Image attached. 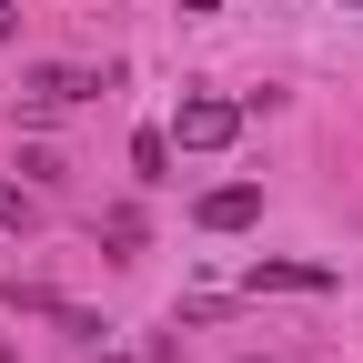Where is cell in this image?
Wrapping results in <instances>:
<instances>
[{"label": "cell", "mask_w": 363, "mask_h": 363, "mask_svg": "<svg viewBox=\"0 0 363 363\" xmlns=\"http://www.w3.org/2000/svg\"><path fill=\"white\" fill-rule=\"evenodd\" d=\"M131 172H142V182H172V131H142V142H131Z\"/></svg>", "instance_id": "obj_4"}, {"label": "cell", "mask_w": 363, "mask_h": 363, "mask_svg": "<svg viewBox=\"0 0 363 363\" xmlns=\"http://www.w3.org/2000/svg\"><path fill=\"white\" fill-rule=\"evenodd\" d=\"M30 222H40V212H30V192H21V182H0V233H30Z\"/></svg>", "instance_id": "obj_5"}, {"label": "cell", "mask_w": 363, "mask_h": 363, "mask_svg": "<svg viewBox=\"0 0 363 363\" xmlns=\"http://www.w3.org/2000/svg\"><path fill=\"white\" fill-rule=\"evenodd\" d=\"M343 11H363V0H343Z\"/></svg>", "instance_id": "obj_6"}, {"label": "cell", "mask_w": 363, "mask_h": 363, "mask_svg": "<svg viewBox=\"0 0 363 363\" xmlns=\"http://www.w3.org/2000/svg\"><path fill=\"white\" fill-rule=\"evenodd\" d=\"M233 131H242L233 101H182V111H172V142H182V152H222Z\"/></svg>", "instance_id": "obj_1"}, {"label": "cell", "mask_w": 363, "mask_h": 363, "mask_svg": "<svg viewBox=\"0 0 363 363\" xmlns=\"http://www.w3.org/2000/svg\"><path fill=\"white\" fill-rule=\"evenodd\" d=\"M252 283H262V293H333V272H323V262H262Z\"/></svg>", "instance_id": "obj_3"}, {"label": "cell", "mask_w": 363, "mask_h": 363, "mask_svg": "<svg viewBox=\"0 0 363 363\" xmlns=\"http://www.w3.org/2000/svg\"><path fill=\"white\" fill-rule=\"evenodd\" d=\"M252 212H262V182H222V192H202L192 222H202V233H242Z\"/></svg>", "instance_id": "obj_2"}]
</instances>
